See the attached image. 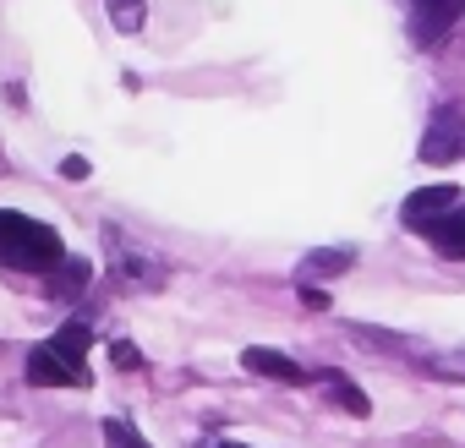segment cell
Masks as SVG:
<instances>
[{
	"label": "cell",
	"mask_w": 465,
	"mask_h": 448,
	"mask_svg": "<svg viewBox=\"0 0 465 448\" xmlns=\"http://www.w3.org/2000/svg\"><path fill=\"white\" fill-rule=\"evenodd\" d=\"M427 241H432V252H438V258H465V208L443 213L432 230H427Z\"/></svg>",
	"instance_id": "ba28073f"
},
{
	"label": "cell",
	"mask_w": 465,
	"mask_h": 448,
	"mask_svg": "<svg viewBox=\"0 0 465 448\" xmlns=\"http://www.w3.org/2000/svg\"><path fill=\"white\" fill-rule=\"evenodd\" d=\"M104 448H153L126 415H104Z\"/></svg>",
	"instance_id": "8fae6325"
},
{
	"label": "cell",
	"mask_w": 465,
	"mask_h": 448,
	"mask_svg": "<svg viewBox=\"0 0 465 448\" xmlns=\"http://www.w3.org/2000/svg\"><path fill=\"white\" fill-rule=\"evenodd\" d=\"M110 361H115L121 372H137V366H143V355H137V345H126V339H115V345H110Z\"/></svg>",
	"instance_id": "5bb4252c"
},
{
	"label": "cell",
	"mask_w": 465,
	"mask_h": 448,
	"mask_svg": "<svg viewBox=\"0 0 465 448\" xmlns=\"http://www.w3.org/2000/svg\"><path fill=\"white\" fill-rule=\"evenodd\" d=\"M219 448H242V443H219Z\"/></svg>",
	"instance_id": "ac0fdd59"
},
{
	"label": "cell",
	"mask_w": 465,
	"mask_h": 448,
	"mask_svg": "<svg viewBox=\"0 0 465 448\" xmlns=\"http://www.w3.org/2000/svg\"><path fill=\"white\" fill-rule=\"evenodd\" d=\"M438 372H449V377H465V355H443V361H438Z\"/></svg>",
	"instance_id": "2e32d148"
},
{
	"label": "cell",
	"mask_w": 465,
	"mask_h": 448,
	"mask_svg": "<svg viewBox=\"0 0 465 448\" xmlns=\"http://www.w3.org/2000/svg\"><path fill=\"white\" fill-rule=\"evenodd\" d=\"M104 12H110V23H115L121 34H137L143 17H148V0H104Z\"/></svg>",
	"instance_id": "7c38bea8"
},
{
	"label": "cell",
	"mask_w": 465,
	"mask_h": 448,
	"mask_svg": "<svg viewBox=\"0 0 465 448\" xmlns=\"http://www.w3.org/2000/svg\"><path fill=\"white\" fill-rule=\"evenodd\" d=\"M0 263L23 268V274H55L66 263V247H61V236L50 230V224L0 208Z\"/></svg>",
	"instance_id": "6da1fadb"
},
{
	"label": "cell",
	"mask_w": 465,
	"mask_h": 448,
	"mask_svg": "<svg viewBox=\"0 0 465 448\" xmlns=\"http://www.w3.org/2000/svg\"><path fill=\"white\" fill-rule=\"evenodd\" d=\"M318 383H323V394H329V399H334L345 415H372V399H367V394H361V388H356L345 372H323Z\"/></svg>",
	"instance_id": "9c48e42d"
},
{
	"label": "cell",
	"mask_w": 465,
	"mask_h": 448,
	"mask_svg": "<svg viewBox=\"0 0 465 448\" xmlns=\"http://www.w3.org/2000/svg\"><path fill=\"white\" fill-rule=\"evenodd\" d=\"M454 208H460V191H454V186H421V191L405 197L400 224H405V230H416V236H427L432 224H438L443 213H454Z\"/></svg>",
	"instance_id": "3957f363"
},
{
	"label": "cell",
	"mask_w": 465,
	"mask_h": 448,
	"mask_svg": "<svg viewBox=\"0 0 465 448\" xmlns=\"http://www.w3.org/2000/svg\"><path fill=\"white\" fill-rule=\"evenodd\" d=\"M302 301H307V307H312V312H323V307H329V296H323V290H318V285H302Z\"/></svg>",
	"instance_id": "9a60e30c"
},
{
	"label": "cell",
	"mask_w": 465,
	"mask_h": 448,
	"mask_svg": "<svg viewBox=\"0 0 465 448\" xmlns=\"http://www.w3.org/2000/svg\"><path fill=\"white\" fill-rule=\"evenodd\" d=\"M242 366L258 372V377H274V383H307L302 361H291L285 350H269V345H247L242 350Z\"/></svg>",
	"instance_id": "8992f818"
},
{
	"label": "cell",
	"mask_w": 465,
	"mask_h": 448,
	"mask_svg": "<svg viewBox=\"0 0 465 448\" xmlns=\"http://www.w3.org/2000/svg\"><path fill=\"white\" fill-rule=\"evenodd\" d=\"M88 345H94L88 323H61V328L50 334V350H55V355H66L83 377H94V372H88Z\"/></svg>",
	"instance_id": "52a82bcc"
},
{
	"label": "cell",
	"mask_w": 465,
	"mask_h": 448,
	"mask_svg": "<svg viewBox=\"0 0 465 448\" xmlns=\"http://www.w3.org/2000/svg\"><path fill=\"white\" fill-rule=\"evenodd\" d=\"M28 383H34V388H88L94 377H83V372H77L66 355H55L50 339H45V345L28 350Z\"/></svg>",
	"instance_id": "5b68a950"
},
{
	"label": "cell",
	"mask_w": 465,
	"mask_h": 448,
	"mask_svg": "<svg viewBox=\"0 0 465 448\" xmlns=\"http://www.w3.org/2000/svg\"><path fill=\"white\" fill-rule=\"evenodd\" d=\"M351 263H356V258H351L345 247H340V252H312V258L302 263V285H312V279H334V274H345Z\"/></svg>",
	"instance_id": "30bf717a"
},
{
	"label": "cell",
	"mask_w": 465,
	"mask_h": 448,
	"mask_svg": "<svg viewBox=\"0 0 465 448\" xmlns=\"http://www.w3.org/2000/svg\"><path fill=\"white\" fill-rule=\"evenodd\" d=\"M83 285H88V263H77V258H66V263L55 268V279H50L55 296H83Z\"/></svg>",
	"instance_id": "4fadbf2b"
},
{
	"label": "cell",
	"mask_w": 465,
	"mask_h": 448,
	"mask_svg": "<svg viewBox=\"0 0 465 448\" xmlns=\"http://www.w3.org/2000/svg\"><path fill=\"white\" fill-rule=\"evenodd\" d=\"M465 148V115L454 104H438L432 121H427V137H421V159L427 164H454Z\"/></svg>",
	"instance_id": "7a4b0ae2"
},
{
	"label": "cell",
	"mask_w": 465,
	"mask_h": 448,
	"mask_svg": "<svg viewBox=\"0 0 465 448\" xmlns=\"http://www.w3.org/2000/svg\"><path fill=\"white\" fill-rule=\"evenodd\" d=\"M61 170H66V175H72V180H83V175H88V159H77V153H72V159H66V164H61Z\"/></svg>",
	"instance_id": "e0dca14e"
},
{
	"label": "cell",
	"mask_w": 465,
	"mask_h": 448,
	"mask_svg": "<svg viewBox=\"0 0 465 448\" xmlns=\"http://www.w3.org/2000/svg\"><path fill=\"white\" fill-rule=\"evenodd\" d=\"M460 17H465V6H460V0H416L411 39H416L421 50H438V44H443V34H449Z\"/></svg>",
	"instance_id": "277c9868"
}]
</instances>
